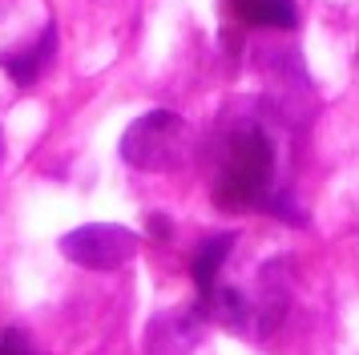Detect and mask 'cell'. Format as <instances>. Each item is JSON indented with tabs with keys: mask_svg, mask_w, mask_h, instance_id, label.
<instances>
[{
	"mask_svg": "<svg viewBox=\"0 0 359 355\" xmlns=\"http://www.w3.org/2000/svg\"><path fill=\"white\" fill-rule=\"evenodd\" d=\"M234 242H238V234H214V239H206L202 246H198V255L190 258V274H194L198 299L218 283V274H222V267H226Z\"/></svg>",
	"mask_w": 359,
	"mask_h": 355,
	"instance_id": "5",
	"label": "cell"
},
{
	"mask_svg": "<svg viewBox=\"0 0 359 355\" xmlns=\"http://www.w3.org/2000/svg\"><path fill=\"white\" fill-rule=\"evenodd\" d=\"M53 57H57V25H45L41 41H36L33 48L17 53V57H8L4 69H8V77L17 81V85H33V81L45 73V65H49Z\"/></svg>",
	"mask_w": 359,
	"mask_h": 355,
	"instance_id": "7",
	"label": "cell"
},
{
	"mask_svg": "<svg viewBox=\"0 0 359 355\" xmlns=\"http://www.w3.org/2000/svg\"><path fill=\"white\" fill-rule=\"evenodd\" d=\"M137 250V234L117 222H85L61 239V255L85 271H117Z\"/></svg>",
	"mask_w": 359,
	"mask_h": 355,
	"instance_id": "3",
	"label": "cell"
},
{
	"mask_svg": "<svg viewBox=\"0 0 359 355\" xmlns=\"http://www.w3.org/2000/svg\"><path fill=\"white\" fill-rule=\"evenodd\" d=\"M206 323L210 319H206L202 303L158 311L146 327V355H190L198 343H202Z\"/></svg>",
	"mask_w": 359,
	"mask_h": 355,
	"instance_id": "4",
	"label": "cell"
},
{
	"mask_svg": "<svg viewBox=\"0 0 359 355\" xmlns=\"http://www.w3.org/2000/svg\"><path fill=\"white\" fill-rule=\"evenodd\" d=\"M0 161H4V129H0Z\"/></svg>",
	"mask_w": 359,
	"mask_h": 355,
	"instance_id": "10",
	"label": "cell"
},
{
	"mask_svg": "<svg viewBox=\"0 0 359 355\" xmlns=\"http://www.w3.org/2000/svg\"><path fill=\"white\" fill-rule=\"evenodd\" d=\"M275 182V145L259 121H238L230 129L218 174H214V206L218 210H255L266 202Z\"/></svg>",
	"mask_w": 359,
	"mask_h": 355,
	"instance_id": "1",
	"label": "cell"
},
{
	"mask_svg": "<svg viewBox=\"0 0 359 355\" xmlns=\"http://www.w3.org/2000/svg\"><path fill=\"white\" fill-rule=\"evenodd\" d=\"M230 13L255 29H294L299 20L294 0H230Z\"/></svg>",
	"mask_w": 359,
	"mask_h": 355,
	"instance_id": "6",
	"label": "cell"
},
{
	"mask_svg": "<svg viewBox=\"0 0 359 355\" xmlns=\"http://www.w3.org/2000/svg\"><path fill=\"white\" fill-rule=\"evenodd\" d=\"M0 355H36V351L17 327H8V331H0Z\"/></svg>",
	"mask_w": 359,
	"mask_h": 355,
	"instance_id": "8",
	"label": "cell"
},
{
	"mask_svg": "<svg viewBox=\"0 0 359 355\" xmlns=\"http://www.w3.org/2000/svg\"><path fill=\"white\" fill-rule=\"evenodd\" d=\"M149 230H154V234H170V218H165V214H154V218H149Z\"/></svg>",
	"mask_w": 359,
	"mask_h": 355,
	"instance_id": "9",
	"label": "cell"
},
{
	"mask_svg": "<svg viewBox=\"0 0 359 355\" xmlns=\"http://www.w3.org/2000/svg\"><path fill=\"white\" fill-rule=\"evenodd\" d=\"M190 158V126L170 109H149L121 133V161L146 174H170Z\"/></svg>",
	"mask_w": 359,
	"mask_h": 355,
	"instance_id": "2",
	"label": "cell"
}]
</instances>
